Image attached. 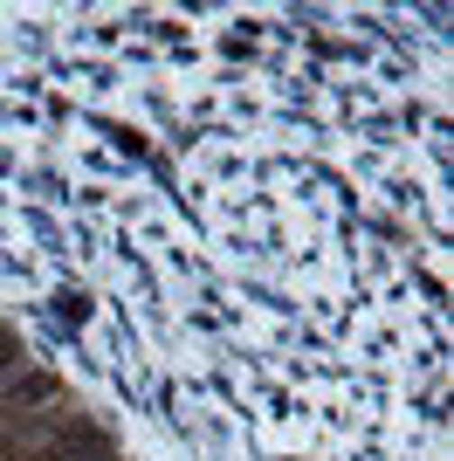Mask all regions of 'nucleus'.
<instances>
[{"label": "nucleus", "mask_w": 454, "mask_h": 461, "mask_svg": "<svg viewBox=\"0 0 454 461\" xmlns=\"http://www.w3.org/2000/svg\"><path fill=\"white\" fill-rule=\"evenodd\" d=\"M14 358H21V330H14V324H0V379L14 372Z\"/></svg>", "instance_id": "1"}]
</instances>
